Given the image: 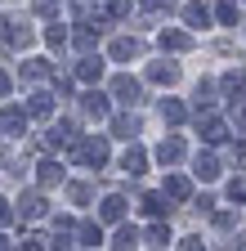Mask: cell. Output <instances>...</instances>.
Masks as SVG:
<instances>
[{
    "mask_svg": "<svg viewBox=\"0 0 246 251\" xmlns=\"http://www.w3.org/2000/svg\"><path fill=\"white\" fill-rule=\"evenodd\" d=\"M76 162H85V166H103V162H108V144H103V139H85V144L76 148Z\"/></svg>",
    "mask_w": 246,
    "mask_h": 251,
    "instance_id": "6da1fadb",
    "label": "cell"
},
{
    "mask_svg": "<svg viewBox=\"0 0 246 251\" xmlns=\"http://www.w3.org/2000/svg\"><path fill=\"white\" fill-rule=\"evenodd\" d=\"M112 94H116L121 103H134V99H139V81H130V76H116V81H112Z\"/></svg>",
    "mask_w": 246,
    "mask_h": 251,
    "instance_id": "7a4b0ae2",
    "label": "cell"
},
{
    "mask_svg": "<svg viewBox=\"0 0 246 251\" xmlns=\"http://www.w3.org/2000/svg\"><path fill=\"white\" fill-rule=\"evenodd\" d=\"M18 215H27V220H36V215H45V198H41V193H27V198L18 202Z\"/></svg>",
    "mask_w": 246,
    "mask_h": 251,
    "instance_id": "3957f363",
    "label": "cell"
},
{
    "mask_svg": "<svg viewBox=\"0 0 246 251\" xmlns=\"http://www.w3.org/2000/svg\"><path fill=\"white\" fill-rule=\"evenodd\" d=\"M179 157H183V144H179V139H166V144L157 148V162H161V166H170V162H179Z\"/></svg>",
    "mask_w": 246,
    "mask_h": 251,
    "instance_id": "277c9868",
    "label": "cell"
},
{
    "mask_svg": "<svg viewBox=\"0 0 246 251\" xmlns=\"http://www.w3.org/2000/svg\"><path fill=\"white\" fill-rule=\"evenodd\" d=\"M85 112L94 117V121H103V117H108V99H103V94H94V90H89V94H85Z\"/></svg>",
    "mask_w": 246,
    "mask_h": 251,
    "instance_id": "5b68a950",
    "label": "cell"
},
{
    "mask_svg": "<svg viewBox=\"0 0 246 251\" xmlns=\"http://www.w3.org/2000/svg\"><path fill=\"white\" fill-rule=\"evenodd\" d=\"M112 130H116L121 139H134V135H139V121H134V117H116V121H112Z\"/></svg>",
    "mask_w": 246,
    "mask_h": 251,
    "instance_id": "8992f818",
    "label": "cell"
},
{
    "mask_svg": "<svg viewBox=\"0 0 246 251\" xmlns=\"http://www.w3.org/2000/svg\"><path fill=\"white\" fill-rule=\"evenodd\" d=\"M201 135H206V144H224V135H228V130H224V121H215V117H210V121L201 126Z\"/></svg>",
    "mask_w": 246,
    "mask_h": 251,
    "instance_id": "52a82bcc",
    "label": "cell"
},
{
    "mask_svg": "<svg viewBox=\"0 0 246 251\" xmlns=\"http://www.w3.org/2000/svg\"><path fill=\"white\" fill-rule=\"evenodd\" d=\"M166 193H170L175 202H183V198H188V179H183V175H170V179H166Z\"/></svg>",
    "mask_w": 246,
    "mask_h": 251,
    "instance_id": "ba28073f",
    "label": "cell"
},
{
    "mask_svg": "<svg viewBox=\"0 0 246 251\" xmlns=\"http://www.w3.org/2000/svg\"><path fill=\"white\" fill-rule=\"evenodd\" d=\"M121 166H126V175H143V152H139V148H130L126 157H121Z\"/></svg>",
    "mask_w": 246,
    "mask_h": 251,
    "instance_id": "9c48e42d",
    "label": "cell"
},
{
    "mask_svg": "<svg viewBox=\"0 0 246 251\" xmlns=\"http://www.w3.org/2000/svg\"><path fill=\"white\" fill-rule=\"evenodd\" d=\"M197 175H201V179H215V175H220V162H215L210 152H201V157H197Z\"/></svg>",
    "mask_w": 246,
    "mask_h": 251,
    "instance_id": "30bf717a",
    "label": "cell"
},
{
    "mask_svg": "<svg viewBox=\"0 0 246 251\" xmlns=\"http://www.w3.org/2000/svg\"><path fill=\"white\" fill-rule=\"evenodd\" d=\"M0 121H5V130H22V126H27V112H22V108H5V117H0Z\"/></svg>",
    "mask_w": 246,
    "mask_h": 251,
    "instance_id": "8fae6325",
    "label": "cell"
},
{
    "mask_svg": "<svg viewBox=\"0 0 246 251\" xmlns=\"http://www.w3.org/2000/svg\"><path fill=\"white\" fill-rule=\"evenodd\" d=\"M58 179H63V166H58V162H41V184L49 188V184H58Z\"/></svg>",
    "mask_w": 246,
    "mask_h": 251,
    "instance_id": "7c38bea8",
    "label": "cell"
},
{
    "mask_svg": "<svg viewBox=\"0 0 246 251\" xmlns=\"http://www.w3.org/2000/svg\"><path fill=\"white\" fill-rule=\"evenodd\" d=\"M76 76H81V81H99V76H103V63H99V58H85Z\"/></svg>",
    "mask_w": 246,
    "mask_h": 251,
    "instance_id": "4fadbf2b",
    "label": "cell"
},
{
    "mask_svg": "<svg viewBox=\"0 0 246 251\" xmlns=\"http://www.w3.org/2000/svg\"><path fill=\"white\" fill-rule=\"evenodd\" d=\"M22 76H27V81H41V76H49V63H45V58H32V63L22 68Z\"/></svg>",
    "mask_w": 246,
    "mask_h": 251,
    "instance_id": "5bb4252c",
    "label": "cell"
},
{
    "mask_svg": "<svg viewBox=\"0 0 246 251\" xmlns=\"http://www.w3.org/2000/svg\"><path fill=\"white\" fill-rule=\"evenodd\" d=\"M148 76H152V81H166V85H170V81H175L179 72L170 68V63H152V68H148Z\"/></svg>",
    "mask_w": 246,
    "mask_h": 251,
    "instance_id": "9a60e30c",
    "label": "cell"
},
{
    "mask_svg": "<svg viewBox=\"0 0 246 251\" xmlns=\"http://www.w3.org/2000/svg\"><path fill=\"white\" fill-rule=\"evenodd\" d=\"M161 45H166V50H188L193 41L183 36V31H161Z\"/></svg>",
    "mask_w": 246,
    "mask_h": 251,
    "instance_id": "2e32d148",
    "label": "cell"
},
{
    "mask_svg": "<svg viewBox=\"0 0 246 251\" xmlns=\"http://www.w3.org/2000/svg\"><path fill=\"white\" fill-rule=\"evenodd\" d=\"M103 242V229L99 225H81V247H99Z\"/></svg>",
    "mask_w": 246,
    "mask_h": 251,
    "instance_id": "e0dca14e",
    "label": "cell"
},
{
    "mask_svg": "<svg viewBox=\"0 0 246 251\" xmlns=\"http://www.w3.org/2000/svg\"><path fill=\"white\" fill-rule=\"evenodd\" d=\"M143 211H148V215H166V198H161V193H148V198H143Z\"/></svg>",
    "mask_w": 246,
    "mask_h": 251,
    "instance_id": "ac0fdd59",
    "label": "cell"
},
{
    "mask_svg": "<svg viewBox=\"0 0 246 251\" xmlns=\"http://www.w3.org/2000/svg\"><path fill=\"white\" fill-rule=\"evenodd\" d=\"M139 54V41H116L112 45V58H134Z\"/></svg>",
    "mask_w": 246,
    "mask_h": 251,
    "instance_id": "d6986e66",
    "label": "cell"
},
{
    "mask_svg": "<svg viewBox=\"0 0 246 251\" xmlns=\"http://www.w3.org/2000/svg\"><path fill=\"white\" fill-rule=\"evenodd\" d=\"M121 215H126V202H121V198H108L103 202V220H121Z\"/></svg>",
    "mask_w": 246,
    "mask_h": 251,
    "instance_id": "ffe728a7",
    "label": "cell"
},
{
    "mask_svg": "<svg viewBox=\"0 0 246 251\" xmlns=\"http://www.w3.org/2000/svg\"><path fill=\"white\" fill-rule=\"evenodd\" d=\"M183 18H188L193 27H206V23H210V14H206L201 5H188V9H183Z\"/></svg>",
    "mask_w": 246,
    "mask_h": 251,
    "instance_id": "44dd1931",
    "label": "cell"
},
{
    "mask_svg": "<svg viewBox=\"0 0 246 251\" xmlns=\"http://www.w3.org/2000/svg\"><path fill=\"white\" fill-rule=\"evenodd\" d=\"M94 45H99V31L81 27V31H76V50H94Z\"/></svg>",
    "mask_w": 246,
    "mask_h": 251,
    "instance_id": "7402d4cb",
    "label": "cell"
},
{
    "mask_svg": "<svg viewBox=\"0 0 246 251\" xmlns=\"http://www.w3.org/2000/svg\"><path fill=\"white\" fill-rule=\"evenodd\" d=\"M224 90H228V94H242V90H246V76H242V72H228V76H224Z\"/></svg>",
    "mask_w": 246,
    "mask_h": 251,
    "instance_id": "603a6c76",
    "label": "cell"
},
{
    "mask_svg": "<svg viewBox=\"0 0 246 251\" xmlns=\"http://www.w3.org/2000/svg\"><path fill=\"white\" fill-rule=\"evenodd\" d=\"M49 108H54V103H49V94H41V90H36V94H32V112H36V117H45Z\"/></svg>",
    "mask_w": 246,
    "mask_h": 251,
    "instance_id": "cb8c5ba5",
    "label": "cell"
},
{
    "mask_svg": "<svg viewBox=\"0 0 246 251\" xmlns=\"http://www.w3.org/2000/svg\"><path fill=\"white\" fill-rule=\"evenodd\" d=\"M161 117H166V121H183V108H179L175 99H166V103H161Z\"/></svg>",
    "mask_w": 246,
    "mask_h": 251,
    "instance_id": "d4e9b609",
    "label": "cell"
},
{
    "mask_svg": "<svg viewBox=\"0 0 246 251\" xmlns=\"http://www.w3.org/2000/svg\"><path fill=\"white\" fill-rule=\"evenodd\" d=\"M134 242H139V229H130V225L116 233V247H134Z\"/></svg>",
    "mask_w": 246,
    "mask_h": 251,
    "instance_id": "484cf974",
    "label": "cell"
},
{
    "mask_svg": "<svg viewBox=\"0 0 246 251\" xmlns=\"http://www.w3.org/2000/svg\"><path fill=\"white\" fill-rule=\"evenodd\" d=\"M148 238L157 242V247H166V242H170V229H166V225H152V229H148Z\"/></svg>",
    "mask_w": 246,
    "mask_h": 251,
    "instance_id": "4316f807",
    "label": "cell"
},
{
    "mask_svg": "<svg viewBox=\"0 0 246 251\" xmlns=\"http://www.w3.org/2000/svg\"><path fill=\"white\" fill-rule=\"evenodd\" d=\"M228 198H233V202H246V179H233V184H228Z\"/></svg>",
    "mask_w": 246,
    "mask_h": 251,
    "instance_id": "83f0119b",
    "label": "cell"
},
{
    "mask_svg": "<svg viewBox=\"0 0 246 251\" xmlns=\"http://www.w3.org/2000/svg\"><path fill=\"white\" fill-rule=\"evenodd\" d=\"M45 41H49V45H63V41H67V31H63V27H58V23H54V27L45 31Z\"/></svg>",
    "mask_w": 246,
    "mask_h": 251,
    "instance_id": "f1b7e54d",
    "label": "cell"
},
{
    "mask_svg": "<svg viewBox=\"0 0 246 251\" xmlns=\"http://www.w3.org/2000/svg\"><path fill=\"white\" fill-rule=\"evenodd\" d=\"M72 202H76V206L89 202V188H85V184H72Z\"/></svg>",
    "mask_w": 246,
    "mask_h": 251,
    "instance_id": "f546056e",
    "label": "cell"
},
{
    "mask_svg": "<svg viewBox=\"0 0 246 251\" xmlns=\"http://www.w3.org/2000/svg\"><path fill=\"white\" fill-rule=\"evenodd\" d=\"M220 18H224V23H237V5H233V0H224V5H220Z\"/></svg>",
    "mask_w": 246,
    "mask_h": 251,
    "instance_id": "4dcf8cb0",
    "label": "cell"
},
{
    "mask_svg": "<svg viewBox=\"0 0 246 251\" xmlns=\"http://www.w3.org/2000/svg\"><path fill=\"white\" fill-rule=\"evenodd\" d=\"M108 14H116V18L130 14V0H108Z\"/></svg>",
    "mask_w": 246,
    "mask_h": 251,
    "instance_id": "1f68e13d",
    "label": "cell"
},
{
    "mask_svg": "<svg viewBox=\"0 0 246 251\" xmlns=\"http://www.w3.org/2000/svg\"><path fill=\"white\" fill-rule=\"evenodd\" d=\"M36 9H41V14H54V9H58V0H36Z\"/></svg>",
    "mask_w": 246,
    "mask_h": 251,
    "instance_id": "d6a6232c",
    "label": "cell"
},
{
    "mask_svg": "<svg viewBox=\"0 0 246 251\" xmlns=\"http://www.w3.org/2000/svg\"><path fill=\"white\" fill-rule=\"evenodd\" d=\"M5 94H9V76H5V72H0V99H5Z\"/></svg>",
    "mask_w": 246,
    "mask_h": 251,
    "instance_id": "836d02e7",
    "label": "cell"
},
{
    "mask_svg": "<svg viewBox=\"0 0 246 251\" xmlns=\"http://www.w3.org/2000/svg\"><path fill=\"white\" fill-rule=\"evenodd\" d=\"M5 220H9V202H5V198H0V225H5Z\"/></svg>",
    "mask_w": 246,
    "mask_h": 251,
    "instance_id": "e575fe53",
    "label": "cell"
},
{
    "mask_svg": "<svg viewBox=\"0 0 246 251\" xmlns=\"http://www.w3.org/2000/svg\"><path fill=\"white\" fill-rule=\"evenodd\" d=\"M143 9H161V0H143Z\"/></svg>",
    "mask_w": 246,
    "mask_h": 251,
    "instance_id": "d590c367",
    "label": "cell"
},
{
    "mask_svg": "<svg viewBox=\"0 0 246 251\" xmlns=\"http://www.w3.org/2000/svg\"><path fill=\"white\" fill-rule=\"evenodd\" d=\"M0 247H9V238H5V233H0Z\"/></svg>",
    "mask_w": 246,
    "mask_h": 251,
    "instance_id": "8d00e7d4",
    "label": "cell"
}]
</instances>
